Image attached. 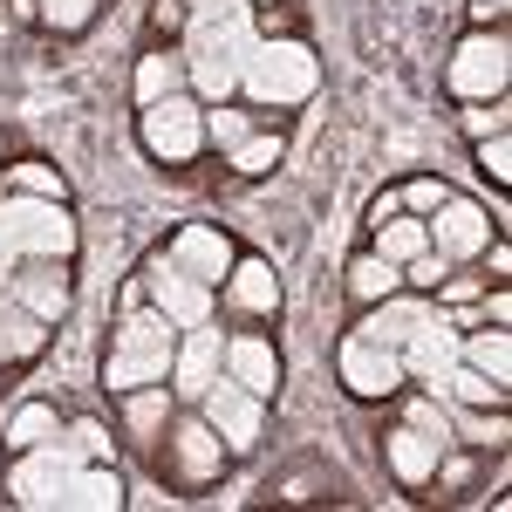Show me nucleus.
Here are the masks:
<instances>
[{"label":"nucleus","mask_w":512,"mask_h":512,"mask_svg":"<svg viewBox=\"0 0 512 512\" xmlns=\"http://www.w3.org/2000/svg\"><path fill=\"white\" fill-rule=\"evenodd\" d=\"M171 355H178V328L158 315V308H130L117 328V342H110V362H103V383L110 390H144V383H164L171 376Z\"/></svg>","instance_id":"1"},{"label":"nucleus","mask_w":512,"mask_h":512,"mask_svg":"<svg viewBox=\"0 0 512 512\" xmlns=\"http://www.w3.org/2000/svg\"><path fill=\"white\" fill-rule=\"evenodd\" d=\"M21 253L35 260H69L76 253V226L62 212V198H0V267L14 274Z\"/></svg>","instance_id":"2"},{"label":"nucleus","mask_w":512,"mask_h":512,"mask_svg":"<svg viewBox=\"0 0 512 512\" xmlns=\"http://www.w3.org/2000/svg\"><path fill=\"white\" fill-rule=\"evenodd\" d=\"M205 144V103L192 96H164V103H144V151L164 164H185L198 158Z\"/></svg>","instance_id":"3"},{"label":"nucleus","mask_w":512,"mask_h":512,"mask_svg":"<svg viewBox=\"0 0 512 512\" xmlns=\"http://www.w3.org/2000/svg\"><path fill=\"white\" fill-rule=\"evenodd\" d=\"M21 465L7 472V492L21 499V506H62V492H69V478H76V451L55 437V444H35V451H14Z\"/></svg>","instance_id":"4"},{"label":"nucleus","mask_w":512,"mask_h":512,"mask_svg":"<svg viewBox=\"0 0 512 512\" xmlns=\"http://www.w3.org/2000/svg\"><path fill=\"white\" fill-rule=\"evenodd\" d=\"M144 274H151V308H158L171 328H205V321H212V287H198L171 253H151Z\"/></svg>","instance_id":"5"},{"label":"nucleus","mask_w":512,"mask_h":512,"mask_svg":"<svg viewBox=\"0 0 512 512\" xmlns=\"http://www.w3.org/2000/svg\"><path fill=\"white\" fill-rule=\"evenodd\" d=\"M198 417L226 437V451H253V444H260V396L239 390L233 376H219L212 390L198 396Z\"/></svg>","instance_id":"6"},{"label":"nucleus","mask_w":512,"mask_h":512,"mask_svg":"<svg viewBox=\"0 0 512 512\" xmlns=\"http://www.w3.org/2000/svg\"><path fill=\"white\" fill-rule=\"evenodd\" d=\"M246 89L253 96H308L315 89V62L301 41H280V48H260L246 62Z\"/></svg>","instance_id":"7"},{"label":"nucleus","mask_w":512,"mask_h":512,"mask_svg":"<svg viewBox=\"0 0 512 512\" xmlns=\"http://www.w3.org/2000/svg\"><path fill=\"white\" fill-rule=\"evenodd\" d=\"M342 383L355 396H396L403 390V355L383 349V342H369V335H349L342 342Z\"/></svg>","instance_id":"8"},{"label":"nucleus","mask_w":512,"mask_h":512,"mask_svg":"<svg viewBox=\"0 0 512 512\" xmlns=\"http://www.w3.org/2000/svg\"><path fill=\"white\" fill-rule=\"evenodd\" d=\"M171 458H178V478H185V485H212V478L226 472L233 451H226V437L212 431L205 417H178V424H171Z\"/></svg>","instance_id":"9"},{"label":"nucleus","mask_w":512,"mask_h":512,"mask_svg":"<svg viewBox=\"0 0 512 512\" xmlns=\"http://www.w3.org/2000/svg\"><path fill=\"white\" fill-rule=\"evenodd\" d=\"M424 226H431V246L444 253V260H472V253L492 246V219H485L478 205H465V198H444Z\"/></svg>","instance_id":"10"},{"label":"nucleus","mask_w":512,"mask_h":512,"mask_svg":"<svg viewBox=\"0 0 512 512\" xmlns=\"http://www.w3.org/2000/svg\"><path fill=\"white\" fill-rule=\"evenodd\" d=\"M7 294H21L48 328L69 315V301H76V287H69V274H62V260H21L14 280H7Z\"/></svg>","instance_id":"11"},{"label":"nucleus","mask_w":512,"mask_h":512,"mask_svg":"<svg viewBox=\"0 0 512 512\" xmlns=\"http://www.w3.org/2000/svg\"><path fill=\"white\" fill-rule=\"evenodd\" d=\"M451 89L458 96H499L506 89V35H472L451 62Z\"/></svg>","instance_id":"12"},{"label":"nucleus","mask_w":512,"mask_h":512,"mask_svg":"<svg viewBox=\"0 0 512 512\" xmlns=\"http://www.w3.org/2000/svg\"><path fill=\"white\" fill-rule=\"evenodd\" d=\"M219 355H226V342H219V328L205 321V328H185V342H178V355H171V383H178V396H205L212 383H219Z\"/></svg>","instance_id":"13"},{"label":"nucleus","mask_w":512,"mask_h":512,"mask_svg":"<svg viewBox=\"0 0 512 512\" xmlns=\"http://www.w3.org/2000/svg\"><path fill=\"white\" fill-rule=\"evenodd\" d=\"M431 294H390V301H376L355 335H369V342H383V349H403L417 328H431Z\"/></svg>","instance_id":"14"},{"label":"nucleus","mask_w":512,"mask_h":512,"mask_svg":"<svg viewBox=\"0 0 512 512\" xmlns=\"http://www.w3.org/2000/svg\"><path fill=\"white\" fill-rule=\"evenodd\" d=\"M171 260H178L198 287H219V280L233 274V246H226V233H212V226H185V233L171 239Z\"/></svg>","instance_id":"15"},{"label":"nucleus","mask_w":512,"mask_h":512,"mask_svg":"<svg viewBox=\"0 0 512 512\" xmlns=\"http://www.w3.org/2000/svg\"><path fill=\"white\" fill-rule=\"evenodd\" d=\"M226 376H233L239 390H253L260 403L280 390V355H274V342L267 335H233L226 342Z\"/></svg>","instance_id":"16"},{"label":"nucleus","mask_w":512,"mask_h":512,"mask_svg":"<svg viewBox=\"0 0 512 512\" xmlns=\"http://www.w3.org/2000/svg\"><path fill=\"white\" fill-rule=\"evenodd\" d=\"M41 349H48V321L21 294H0V362H35Z\"/></svg>","instance_id":"17"},{"label":"nucleus","mask_w":512,"mask_h":512,"mask_svg":"<svg viewBox=\"0 0 512 512\" xmlns=\"http://www.w3.org/2000/svg\"><path fill=\"white\" fill-rule=\"evenodd\" d=\"M226 301H233L239 315H274L280 308V274L267 260H233V274H226Z\"/></svg>","instance_id":"18"},{"label":"nucleus","mask_w":512,"mask_h":512,"mask_svg":"<svg viewBox=\"0 0 512 512\" xmlns=\"http://www.w3.org/2000/svg\"><path fill=\"white\" fill-rule=\"evenodd\" d=\"M437 451H444V437L417 431V424L390 431V465H396L403 485H431V478H437Z\"/></svg>","instance_id":"19"},{"label":"nucleus","mask_w":512,"mask_h":512,"mask_svg":"<svg viewBox=\"0 0 512 512\" xmlns=\"http://www.w3.org/2000/svg\"><path fill=\"white\" fill-rule=\"evenodd\" d=\"M164 417H171V390L164 383H144V390H123V431L137 444H158Z\"/></svg>","instance_id":"20"},{"label":"nucleus","mask_w":512,"mask_h":512,"mask_svg":"<svg viewBox=\"0 0 512 512\" xmlns=\"http://www.w3.org/2000/svg\"><path fill=\"white\" fill-rule=\"evenodd\" d=\"M349 294L355 308H376V301L403 294V267H390L383 253H362V260H349Z\"/></svg>","instance_id":"21"},{"label":"nucleus","mask_w":512,"mask_h":512,"mask_svg":"<svg viewBox=\"0 0 512 512\" xmlns=\"http://www.w3.org/2000/svg\"><path fill=\"white\" fill-rule=\"evenodd\" d=\"M62 506L117 512V506H123V478L110 472V465H76V478H69V492H62Z\"/></svg>","instance_id":"22"},{"label":"nucleus","mask_w":512,"mask_h":512,"mask_svg":"<svg viewBox=\"0 0 512 512\" xmlns=\"http://www.w3.org/2000/svg\"><path fill=\"white\" fill-rule=\"evenodd\" d=\"M55 437H62L55 403H21L14 424H7V451H35V444H55Z\"/></svg>","instance_id":"23"},{"label":"nucleus","mask_w":512,"mask_h":512,"mask_svg":"<svg viewBox=\"0 0 512 512\" xmlns=\"http://www.w3.org/2000/svg\"><path fill=\"white\" fill-rule=\"evenodd\" d=\"M424 246H431V226H424V219H383V226H376V253H383L390 267H410Z\"/></svg>","instance_id":"24"},{"label":"nucleus","mask_w":512,"mask_h":512,"mask_svg":"<svg viewBox=\"0 0 512 512\" xmlns=\"http://www.w3.org/2000/svg\"><path fill=\"white\" fill-rule=\"evenodd\" d=\"M458 362H472L478 376L506 383V376H512V335H506V328H492V335H472V342H458Z\"/></svg>","instance_id":"25"},{"label":"nucleus","mask_w":512,"mask_h":512,"mask_svg":"<svg viewBox=\"0 0 512 512\" xmlns=\"http://www.w3.org/2000/svg\"><path fill=\"white\" fill-rule=\"evenodd\" d=\"M444 390L458 396V403H472V410H506V383H492V376H478L472 362H458V369H444Z\"/></svg>","instance_id":"26"},{"label":"nucleus","mask_w":512,"mask_h":512,"mask_svg":"<svg viewBox=\"0 0 512 512\" xmlns=\"http://www.w3.org/2000/svg\"><path fill=\"white\" fill-rule=\"evenodd\" d=\"M178 96V55H144L137 62V103H164Z\"/></svg>","instance_id":"27"},{"label":"nucleus","mask_w":512,"mask_h":512,"mask_svg":"<svg viewBox=\"0 0 512 512\" xmlns=\"http://www.w3.org/2000/svg\"><path fill=\"white\" fill-rule=\"evenodd\" d=\"M7 185H14V192H28V198H62V171H55V164H7Z\"/></svg>","instance_id":"28"},{"label":"nucleus","mask_w":512,"mask_h":512,"mask_svg":"<svg viewBox=\"0 0 512 512\" xmlns=\"http://www.w3.org/2000/svg\"><path fill=\"white\" fill-rule=\"evenodd\" d=\"M280 151H287V144H280V130H274V137H246V144L233 151V171L260 178V171H274V164H280Z\"/></svg>","instance_id":"29"},{"label":"nucleus","mask_w":512,"mask_h":512,"mask_svg":"<svg viewBox=\"0 0 512 512\" xmlns=\"http://www.w3.org/2000/svg\"><path fill=\"white\" fill-rule=\"evenodd\" d=\"M205 137H212L219 151H239V144L253 137V123L239 117V110H205Z\"/></svg>","instance_id":"30"},{"label":"nucleus","mask_w":512,"mask_h":512,"mask_svg":"<svg viewBox=\"0 0 512 512\" xmlns=\"http://www.w3.org/2000/svg\"><path fill=\"white\" fill-rule=\"evenodd\" d=\"M478 171L492 178V185H512V137H478Z\"/></svg>","instance_id":"31"},{"label":"nucleus","mask_w":512,"mask_h":512,"mask_svg":"<svg viewBox=\"0 0 512 512\" xmlns=\"http://www.w3.org/2000/svg\"><path fill=\"white\" fill-rule=\"evenodd\" d=\"M444 274H451V260H444L437 246H424V253H417V260L403 267V287H410V294H431V287H437Z\"/></svg>","instance_id":"32"},{"label":"nucleus","mask_w":512,"mask_h":512,"mask_svg":"<svg viewBox=\"0 0 512 512\" xmlns=\"http://www.w3.org/2000/svg\"><path fill=\"white\" fill-rule=\"evenodd\" d=\"M41 14H48V28H55V35H76V28H89L96 0H41Z\"/></svg>","instance_id":"33"},{"label":"nucleus","mask_w":512,"mask_h":512,"mask_svg":"<svg viewBox=\"0 0 512 512\" xmlns=\"http://www.w3.org/2000/svg\"><path fill=\"white\" fill-rule=\"evenodd\" d=\"M192 82H198V96H205V103H219V96L239 82V69H233V62H198Z\"/></svg>","instance_id":"34"},{"label":"nucleus","mask_w":512,"mask_h":512,"mask_svg":"<svg viewBox=\"0 0 512 512\" xmlns=\"http://www.w3.org/2000/svg\"><path fill=\"white\" fill-rule=\"evenodd\" d=\"M396 198H403L410 212H437V205L451 198V185H444V178H410V185H403Z\"/></svg>","instance_id":"35"},{"label":"nucleus","mask_w":512,"mask_h":512,"mask_svg":"<svg viewBox=\"0 0 512 512\" xmlns=\"http://www.w3.org/2000/svg\"><path fill=\"white\" fill-rule=\"evenodd\" d=\"M431 294H437V308H465V301H478V294H485V280H472V274H444Z\"/></svg>","instance_id":"36"},{"label":"nucleus","mask_w":512,"mask_h":512,"mask_svg":"<svg viewBox=\"0 0 512 512\" xmlns=\"http://www.w3.org/2000/svg\"><path fill=\"white\" fill-rule=\"evenodd\" d=\"M69 437H76V458H89V465H110V437H103V424H96V417H82Z\"/></svg>","instance_id":"37"},{"label":"nucleus","mask_w":512,"mask_h":512,"mask_svg":"<svg viewBox=\"0 0 512 512\" xmlns=\"http://www.w3.org/2000/svg\"><path fill=\"white\" fill-rule=\"evenodd\" d=\"M506 110H499V103H492V110H465V130H472V144H478V137H499V130H506Z\"/></svg>","instance_id":"38"},{"label":"nucleus","mask_w":512,"mask_h":512,"mask_svg":"<svg viewBox=\"0 0 512 512\" xmlns=\"http://www.w3.org/2000/svg\"><path fill=\"white\" fill-rule=\"evenodd\" d=\"M151 28L158 35H185V0H158L151 7Z\"/></svg>","instance_id":"39"},{"label":"nucleus","mask_w":512,"mask_h":512,"mask_svg":"<svg viewBox=\"0 0 512 512\" xmlns=\"http://www.w3.org/2000/svg\"><path fill=\"white\" fill-rule=\"evenodd\" d=\"M396 212H403V198H396V192H383L376 205H369V226H383V219H396Z\"/></svg>","instance_id":"40"},{"label":"nucleus","mask_w":512,"mask_h":512,"mask_svg":"<svg viewBox=\"0 0 512 512\" xmlns=\"http://www.w3.org/2000/svg\"><path fill=\"white\" fill-rule=\"evenodd\" d=\"M485 260H492V280L512 274V246H506V239H499V246H485Z\"/></svg>","instance_id":"41"},{"label":"nucleus","mask_w":512,"mask_h":512,"mask_svg":"<svg viewBox=\"0 0 512 512\" xmlns=\"http://www.w3.org/2000/svg\"><path fill=\"white\" fill-rule=\"evenodd\" d=\"M506 7H512V0H472L478 21H506Z\"/></svg>","instance_id":"42"},{"label":"nucleus","mask_w":512,"mask_h":512,"mask_svg":"<svg viewBox=\"0 0 512 512\" xmlns=\"http://www.w3.org/2000/svg\"><path fill=\"white\" fill-rule=\"evenodd\" d=\"M198 7H212V0H198ZM219 7H226V0H219Z\"/></svg>","instance_id":"43"},{"label":"nucleus","mask_w":512,"mask_h":512,"mask_svg":"<svg viewBox=\"0 0 512 512\" xmlns=\"http://www.w3.org/2000/svg\"><path fill=\"white\" fill-rule=\"evenodd\" d=\"M267 7H274V0H267Z\"/></svg>","instance_id":"44"}]
</instances>
